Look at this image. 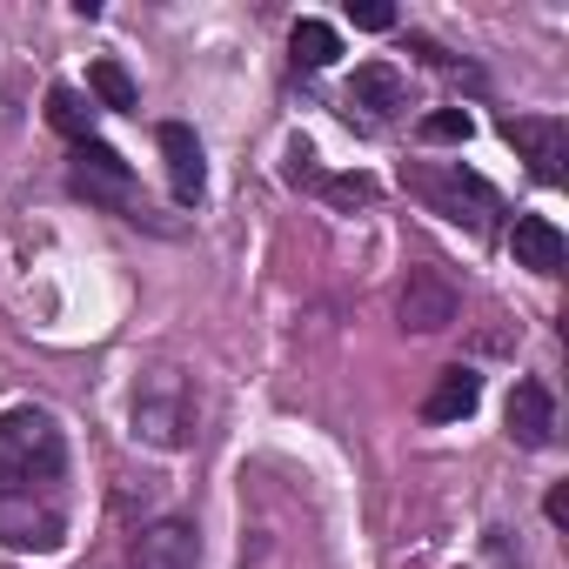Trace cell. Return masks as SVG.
Listing matches in <instances>:
<instances>
[{
    "label": "cell",
    "mask_w": 569,
    "mask_h": 569,
    "mask_svg": "<svg viewBox=\"0 0 569 569\" xmlns=\"http://www.w3.org/2000/svg\"><path fill=\"white\" fill-rule=\"evenodd\" d=\"M68 469V442L48 409H8L0 416V496H34Z\"/></svg>",
    "instance_id": "obj_1"
},
{
    "label": "cell",
    "mask_w": 569,
    "mask_h": 569,
    "mask_svg": "<svg viewBox=\"0 0 569 569\" xmlns=\"http://www.w3.org/2000/svg\"><path fill=\"white\" fill-rule=\"evenodd\" d=\"M409 188H416L436 214H449L456 228H476V234L502 214V194H496L482 174H469L462 161H442V168H409Z\"/></svg>",
    "instance_id": "obj_2"
},
{
    "label": "cell",
    "mask_w": 569,
    "mask_h": 569,
    "mask_svg": "<svg viewBox=\"0 0 569 569\" xmlns=\"http://www.w3.org/2000/svg\"><path fill=\"white\" fill-rule=\"evenodd\" d=\"M134 436L154 442V449H188V436H194V389H188L181 369L141 376V389H134Z\"/></svg>",
    "instance_id": "obj_3"
},
{
    "label": "cell",
    "mask_w": 569,
    "mask_h": 569,
    "mask_svg": "<svg viewBox=\"0 0 569 569\" xmlns=\"http://www.w3.org/2000/svg\"><path fill=\"white\" fill-rule=\"evenodd\" d=\"M502 141L529 161L536 181H549V188L569 181V121H556V114H502Z\"/></svg>",
    "instance_id": "obj_4"
},
{
    "label": "cell",
    "mask_w": 569,
    "mask_h": 569,
    "mask_svg": "<svg viewBox=\"0 0 569 569\" xmlns=\"http://www.w3.org/2000/svg\"><path fill=\"white\" fill-rule=\"evenodd\" d=\"M74 194H88V201H101V208H121V214H134V168L94 134V141H81L74 148Z\"/></svg>",
    "instance_id": "obj_5"
},
{
    "label": "cell",
    "mask_w": 569,
    "mask_h": 569,
    "mask_svg": "<svg viewBox=\"0 0 569 569\" xmlns=\"http://www.w3.org/2000/svg\"><path fill=\"white\" fill-rule=\"evenodd\" d=\"M396 316H402V329H416V336H436V329H449V322L462 316V296H456V281H449L442 268H409Z\"/></svg>",
    "instance_id": "obj_6"
},
{
    "label": "cell",
    "mask_w": 569,
    "mask_h": 569,
    "mask_svg": "<svg viewBox=\"0 0 569 569\" xmlns=\"http://www.w3.org/2000/svg\"><path fill=\"white\" fill-rule=\"evenodd\" d=\"M128 562L134 569H201V529L181 516H161L128 542Z\"/></svg>",
    "instance_id": "obj_7"
},
{
    "label": "cell",
    "mask_w": 569,
    "mask_h": 569,
    "mask_svg": "<svg viewBox=\"0 0 569 569\" xmlns=\"http://www.w3.org/2000/svg\"><path fill=\"white\" fill-rule=\"evenodd\" d=\"M68 516L34 502V496H0V542L8 549H61Z\"/></svg>",
    "instance_id": "obj_8"
},
{
    "label": "cell",
    "mask_w": 569,
    "mask_h": 569,
    "mask_svg": "<svg viewBox=\"0 0 569 569\" xmlns=\"http://www.w3.org/2000/svg\"><path fill=\"white\" fill-rule=\"evenodd\" d=\"M502 422H509V436H516L522 449H549V442H556V396H549V382L522 376V382L509 389Z\"/></svg>",
    "instance_id": "obj_9"
},
{
    "label": "cell",
    "mask_w": 569,
    "mask_h": 569,
    "mask_svg": "<svg viewBox=\"0 0 569 569\" xmlns=\"http://www.w3.org/2000/svg\"><path fill=\"white\" fill-rule=\"evenodd\" d=\"M161 154H168V188H174V201L194 208L201 188H208V161H201L194 128H188V121H161Z\"/></svg>",
    "instance_id": "obj_10"
},
{
    "label": "cell",
    "mask_w": 569,
    "mask_h": 569,
    "mask_svg": "<svg viewBox=\"0 0 569 569\" xmlns=\"http://www.w3.org/2000/svg\"><path fill=\"white\" fill-rule=\"evenodd\" d=\"M509 248H516V268H529V274H562V261H569V241L549 214H516Z\"/></svg>",
    "instance_id": "obj_11"
},
{
    "label": "cell",
    "mask_w": 569,
    "mask_h": 569,
    "mask_svg": "<svg viewBox=\"0 0 569 569\" xmlns=\"http://www.w3.org/2000/svg\"><path fill=\"white\" fill-rule=\"evenodd\" d=\"M402 101H409V88H402V74H396L389 61H362V68H356V81H349V108H362L369 121H389Z\"/></svg>",
    "instance_id": "obj_12"
},
{
    "label": "cell",
    "mask_w": 569,
    "mask_h": 569,
    "mask_svg": "<svg viewBox=\"0 0 569 569\" xmlns=\"http://www.w3.org/2000/svg\"><path fill=\"white\" fill-rule=\"evenodd\" d=\"M476 402H482V376H476L469 362H456V369H442V376H436V389H429L422 416H429V422H462V416H476Z\"/></svg>",
    "instance_id": "obj_13"
},
{
    "label": "cell",
    "mask_w": 569,
    "mask_h": 569,
    "mask_svg": "<svg viewBox=\"0 0 569 569\" xmlns=\"http://www.w3.org/2000/svg\"><path fill=\"white\" fill-rule=\"evenodd\" d=\"M88 94H94L101 108H121V114H134V108H141V88H134V74H128L114 54H101V61L88 68Z\"/></svg>",
    "instance_id": "obj_14"
},
{
    "label": "cell",
    "mask_w": 569,
    "mask_h": 569,
    "mask_svg": "<svg viewBox=\"0 0 569 569\" xmlns=\"http://www.w3.org/2000/svg\"><path fill=\"white\" fill-rule=\"evenodd\" d=\"M48 128H54V134H68L74 148H81V141H94V108L81 101V88H48Z\"/></svg>",
    "instance_id": "obj_15"
},
{
    "label": "cell",
    "mask_w": 569,
    "mask_h": 569,
    "mask_svg": "<svg viewBox=\"0 0 569 569\" xmlns=\"http://www.w3.org/2000/svg\"><path fill=\"white\" fill-rule=\"evenodd\" d=\"M289 48H296V68H329V61L342 54V34H336L329 21H296Z\"/></svg>",
    "instance_id": "obj_16"
},
{
    "label": "cell",
    "mask_w": 569,
    "mask_h": 569,
    "mask_svg": "<svg viewBox=\"0 0 569 569\" xmlns=\"http://www.w3.org/2000/svg\"><path fill=\"white\" fill-rule=\"evenodd\" d=\"M429 148H442V141H469L476 134V114L469 108H436V114H422V128H416Z\"/></svg>",
    "instance_id": "obj_17"
},
{
    "label": "cell",
    "mask_w": 569,
    "mask_h": 569,
    "mask_svg": "<svg viewBox=\"0 0 569 569\" xmlns=\"http://www.w3.org/2000/svg\"><path fill=\"white\" fill-rule=\"evenodd\" d=\"M316 188H322V194H329L336 208H362V201L376 194V181H369V174H322Z\"/></svg>",
    "instance_id": "obj_18"
},
{
    "label": "cell",
    "mask_w": 569,
    "mask_h": 569,
    "mask_svg": "<svg viewBox=\"0 0 569 569\" xmlns=\"http://www.w3.org/2000/svg\"><path fill=\"white\" fill-rule=\"evenodd\" d=\"M349 21L362 34H389L396 28V8H389V0H349Z\"/></svg>",
    "instance_id": "obj_19"
},
{
    "label": "cell",
    "mask_w": 569,
    "mask_h": 569,
    "mask_svg": "<svg viewBox=\"0 0 569 569\" xmlns=\"http://www.w3.org/2000/svg\"><path fill=\"white\" fill-rule=\"evenodd\" d=\"M542 516H549L556 529H569V482H556V489L542 496Z\"/></svg>",
    "instance_id": "obj_20"
}]
</instances>
